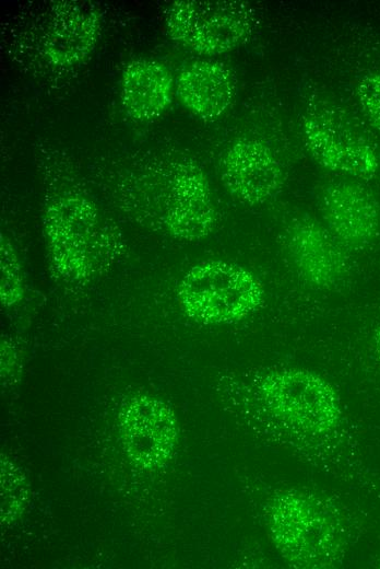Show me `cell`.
<instances>
[{"instance_id": "14", "label": "cell", "mask_w": 380, "mask_h": 569, "mask_svg": "<svg viewBox=\"0 0 380 569\" xmlns=\"http://www.w3.org/2000/svg\"><path fill=\"white\" fill-rule=\"evenodd\" d=\"M174 80L162 62L136 58L121 74L120 100L127 114L139 121L158 118L173 98Z\"/></svg>"}, {"instance_id": "7", "label": "cell", "mask_w": 380, "mask_h": 569, "mask_svg": "<svg viewBox=\"0 0 380 569\" xmlns=\"http://www.w3.org/2000/svg\"><path fill=\"white\" fill-rule=\"evenodd\" d=\"M31 56L39 66L64 70L80 65L94 49L102 14L90 1H50L29 22Z\"/></svg>"}, {"instance_id": "5", "label": "cell", "mask_w": 380, "mask_h": 569, "mask_svg": "<svg viewBox=\"0 0 380 569\" xmlns=\"http://www.w3.org/2000/svg\"><path fill=\"white\" fill-rule=\"evenodd\" d=\"M263 295V287L251 271L218 259L192 266L177 288L180 307L203 324L240 321L262 304Z\"/></svg>"}, {"instance_id": "9", "label": "cell", "mask_w": 380, "mask_h": 569, "mask_svg": "<svg viewBox=\"0 0 380 569\" xmlns=\"http://www.w3.org/2000/svg\"><path fill=\"white\" fill-rule=\"evenodd\" d=\"M119 423L124 450L136 466L155 469L173 456L178 422L163 400L149 395L133 396L122 406Z\"/></svg>"}, {"instance_id": "16", "label": "cell", "mask_w": 380, "mask_h": 569, "mask_svg": "<svg viewBox=\"0 0 380 569\" xmlns=\"http://www.w3.org/2000/svg\"><path fill=\"white\" fill-rule=\"evenodd\" d=\"M1 282L0 298L3 306L9 307L23 298L24 286L19 257L10 239L1 234L0 241Z\"/></svg>"}, {"instance_id": "10", "label": "cell", "mask_w": 380, "mask_h": 569, "mask_svg": "<svg viewBox=\"0 0 380 569\" xmlns=\"http://www.w3.org/2000/svg\"><path fill=\"white\" fill-rule=\"evenodd\" d=\"M222 181L229 194L242 204L261 205L281 188L282 167L274 152L257 139H238L222 161Z\"/></svg>"}, {"instance_id": "15", "label": "cell", "mask_w": 380, "mask_h": 569, "mask_svg": "<svg viewBox=\"0 0 380 569\" xmlns=\"http://www.w3.org/2000/svg\"><path fill=\"white\" fill-rule=\"evenodd\" d=\"M27 484L23 473L13 463L1 461V520L14 521L24 510Z\"/></svg>"}, {"instance_id": "8", "label": "cell", "mask_w": 380, "mask_h": 569, "mask_svg": "<svg viewBox=\"0 0 380 569\" xmlns=\"http://www.w3.org/2000/svg\"><path fill=\"white\" fill-rule=\"evenodd\" d=\"M302 137L311 158L330 171L369 178L379 170V159L371 144L334 111L307 113Z\"/></svg>"}, {"instance_id": "18", "label": "cell", "mask_w": 380, "mask_h": 569, "mask_svg": "<svg viewBox=\"0 0 380 569\" xmlns=\"http://www.w3.org/2000/svg\"><path fill=\"white\" fill-rule=\"evenodd\" d=\"M373 347L375 352L377 355L378 360L380 361V323L376 329L375 336H373Z\"/></svg>"}, {"instance_id": "3", "label": "cell", "mask_w": 380, "mask_h": 569, "mask_svg": "<svg viewBox=\"0 0 380 569\" xmlns=\"http://www.w3.org/2000/svg\"><path fill=\"white\" fill-rule=\"evenodd\" d=\"M266 523L276 549L293 567L329 568L343 557L346 536L339 511L313 493L276 492Z\"/></svg>"}, {"instance_id": "4", "label": "cell", "mask_w": 380, "mask_h": 569, "mask_svg": "<svg viewBox=\"0 0 380 569\" xmlns=\"http://www.w3.org/2000/svg\"><path fill=\"white\" fill-rule=\"evenodd\" d=\"M260 402L272 420L304 440L325 438L339 427L340 398L320 375L304 369L268 372L259 382Z\"/></svg>"}, {"instance_id": "17", "label": "cell", "mask_w": 380, "mask_h": 569, "mask_svg": "<svg viewBox=\"0 0 380 569\" xmlns=\"http://www.w3.org/2000/svg\"><path fill=\"white\" fill-rule=\"evenodd\" d=\"M357 97L370 124L380 131V70L360 80L357 85Z\"/></svg>"}, {"instance_id": "2", "label": "cell", "mask_w": 380, "mask_h": 569, "mask_svg": "<svg viewBox=\"0 0 380 569\" xmlns=\"http://www.w3.org/2000/svg\"><path fill=\"white\" fill-rule=\"evenodd\" d=\"M71 171L59 161L46 164L43 225L54 275L64 282L85 283L121 256L124 243Z\"/></svg>"}, {"instance_id": "12", "label": "cell", "mask_w": 380, "mask_h": 569, "mask_svg": "<svg viewBox=\"0 0 380 569\" xmlns=\"http://www.w3.org/2000/svg\"><path fill=\"white\" fill-rule=\"evenodd\" d=\"M336 239L310 218H299L290 225L287 246L290 258L309 283L329 288L342 277L346 264Z\"/></svg>"}, {"instance_id": "11", "label": "cell", "mask_w": 380, "mask_h": 569, "mask_svg": "<svg viewBox=\"0 0 380 569\" xmlns=\"http://www.w3.org/2000/svg\"><path fill=\"white\" fill-rule=\"evenodd\" d=\"M321 210L332 235L349 247H366L380 233V205L361 184L329 185L322 194Z\"/></svg>"}, {"instance_id": "1", "label": "cell", "mask_w": 380, "mask_h": 569, "mask_svg": "<svg viewBox=\"0 0 380 569\" xmlns=\"http://www.w3.org/2000/svg\"><path fill=\"white\" fill-rule=\"evenodd\" d=\"M102 173L100 183L116 207L145 228L192 242L215 227L207 178L186 155L144 152L112 162Z\"/></svg>"}, {"instance_id": "13", "label": "cell", "mask_w": 380, "mask_h": 569, "mask_svg": "<svg viewBox=\"0 0 380 569\" xmlns=\"http://www.w3.org/2000/svg\"><path fill=\"white\" fill-rule=\"evenodd\" d=\"M176 92L186 108L204 120H214L231 105L236 79L223 62L195 60L177 77Z\"/></svg>"}, {"instance_id": "6", "label": "cell", "mask_w": 380, "mask_h": 569, "mask_svg": "<svg viewBox=\"0 0 380 569\" xmlns=\"http://www.w3.org/2000/svg\"><path fill=\"white\" fill-rule=\"evenodd\" d=\"M169 36L200 55H221L249 40L256 24V11L239 0H177L165 11Z\"/></svg>"}]
</instances>
